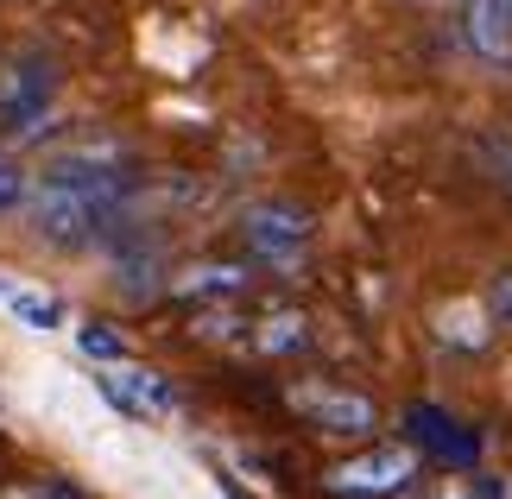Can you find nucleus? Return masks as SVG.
I'll list each match as a JSON object with an SVG mask.
<instances>
[{
	"label": "nucleus",
	"mask_w": 512,
	"mask_h": 499,
	"mask_svg": "<svg viewBox=\"0 0 512 499\" xmlns=\"http://www.w3.org/2000/svg\"><path fill=\"white\" fill-rule=\"evenodd\" d=\"M51 95H57V70L45 57H19L0 70V127L7 133H45L51 127Z\"/></svg>",
	"instance_id": "nucleus-1"
},
{
	"label": "nucleus",
	"mask_w": 512,
	"mask_h": 499,
	"mask_svg": "<svg viewBox=\"0 0 512 499\" xmlns=\"http://www.w3.org/2000/svg\"><path fill=\"white\" fill-rule=\"evenodd\" d=\"M411 481H418L411 449H367V455H354V462L323 474V487L336 499H392V493H411Z\"/></svg>",
	"instance_id": "nucleus-2"
},
{
	"label": "nucleus",
	"mask_w": 512,
	"mask_h": 499,
	"mask_svg": "<svg viewBox=\"0 0 512 499\" xmlns=\"http://www.w3.org/2000/svg\"><path fill=\"white\" fill-rule=\"evenodd\" d=\"M241 234H247V247L260 259H291V253H304V241H310V215L285 209V203H260V209H247Z\"/></svg>",
	"instance_id": "nucleus-3"
},
{
	"label": "nucleus",
	"mask_w": 512,
	"mask_h": 499,
	"mask_svg": "<svg viewBox=\"0 0 512 499\" xmlns=\"http://www.w3.org/2000/svg\"><path fill=\"white\" fill-rule=\"evenodd\" d=\"M405 424H411V436H418L430 455H443V462H475V455H481V436L456 430V417H443L437 405H411Z\"/></svg>",
	"instance_id": "nucleus-4"
},
{
	"label": "nucleus",
	"mask_w": 512,
	"mask_h": 499,
	"mask_svg": "<svg viewBox=\"0 0 512 499\" xmlns=\"http://www.w3.org/2000/svg\"><path fill=\"white\" fill-rule=\"evenodd\" d=\"M310 417L329 436H373V424H380L373 398H361V392H317L310 398Z\"/></svg>",
	"instance_id": "nucleus-5"
},
{
	"label": "nucleus",
	"mask_w": 512,
	"mask_h": 499,
	"mask_svg": "<svg viewBox=\"0 0 512 499\" xmlns=\"http://www.w3.org/2000/svg\"><path fill=\"white\" fill-rule=\"evenodd\" d=\"M468 45L481 57H512V0H468Z\"/></svg>",
	"instance_id": "nucleus-6"
},
{
	"label": "nucleus",
	"mask_w": 512,
	"mask_h": 499,
	"mask_svg": "<svg viewBox=\"0 0 512 499\" xmlns=\"http://www.w3.org/2000/svg\"><path fill=\"white\" fill-rule=\"evenodd\" d=\"M0 304L13 310V323H26L38 335L64 329V297L57 291H38V285H0Z\"/></svg>",
	"instance_id": "nucleus-7"
},
{
	"label": "nucleus",
	"mask_w": 512,
	"mask_h": 499,
	"mask_svg": "<svg viewBox=\"0 0 512 499\" xmlns=\"http://www.w3.org/2000/svg\"><path fill=\"white\" fill-rule=\"evenodd\" d=\"M487 335H494V316H487V304H449L443 316H437V342H449V348H487Z\"/></svg>",
	"instance_id": "nucleus-8"
},
{
	"label": "nucleus",
	"mask_w": 512,
	"mask_h": 499,
	"mask_svg": "<svg viewBox=\"0 0 512 499\" xmlns=\"http://www.w3.org/2000/svg\"><path fill=\"white\" fill-rule=\"evenodd\" d=\"M165 285H171V297H234L247 285V272L241 266H190V272L165 278Z\"/></svg>",
	"instance_id": "nucleus-9"
},
{
	"label": "nucleus",
	"mask_w": 512,
	"mask_h": 499,
	"mask_svg": "<svg viewBox=\"0 0 512 499\" xmlns=\"http://www.w3.org/2000/svg\"><path fill=\"white\" fill-rule=\"evenodd\" d=\"M114 373H121V386H127L133 398H140V405H146L152 417H159V411H177V405H184V398H177V386H171V379H159L152 367H127V361H114Z\"/></svg>",
	"instance_id": "nucleus-10"
},
{
	"label": "nucleus",
	"mask_w": 512,
	"mask_h": 499,
	"mask_svg": "<svg viewBox=\"0 0 512 499\" xmlns=\"http://www.w3.org/2000/svg\"><path fill=\"white\" fill-rule=\"evenodd\" d=\"M253 342H260V354H304V348H310V323H304L298 310L266 316V323L253 329Z\"/></svg>",
	"instance_id": "nucleus-11"
},
{
	"label": "nucleus",
	"mask_w": 512,
	"mask_h": 499,
	"mask_svg": "<svg viewBox=\"0 0 512 499\" xmlns=\"http://www.w3.org/2000/svg\"><path fill=\"white\" fill-rule=\"evenodd\" d=\"M76 342H83V354L89 361H127V335L121 329H102V323H83V335H76Z\"/></svg>",
	"instance_id": "nucleus-12"
},
{
	"label": "nucleus",
	"mask_w": 512,
	"mask_h": 499,
	"mask_svg": "<svg viewBox=\"0 0 512 499\" xmlns=\"http://www.w3.org/2000/svg\"><path fill=\"white\" fill-rule=\"evenodd\" d=\"M95 392H102V398H108V405H114V411H121V417H127V424H146V417H152V411L140 405V398H133V392L121 386V373H95Z\"/></svg>",
	"instance_id": "nucleus-13"
},
{
	"label": "nucleus",
	"mask_w": 512,
	"mask_h": 499,
	"mask_svg": "<svg viewBox=\"0 0 512 499\" xmlns=\"http://www.w3.org/2000/svg\"><path fill=\"white\" fill-rule=\"evenodd\" d=\"M32 196V177L19 171V165H7V158H0V215H13L19 203H26Z\"/></svg>",
	"instance_id": "nucleus-14"
},
{
	"label": "nucleus",
	"mask_w": 512,
	"mask_h": 499,
	"mask_svg": "<svg viewBox=\"0 0 512 499\" xmlns=\"http://www.w3.org/2000/svg\"><path fill=\"white\" fill-rule=\"evenodd\" d=\"M487 316H494L500 329H512V272H494V285H487Z\"/></svg>",
	"instance_id": "nucleus-15"
},
{
	"label": "nucleus",
	"mask_w": 512,
	"mask_h": 499,
	"mask_svg": "<svg viewBox=\"0 0 512 499\" xmlns=\"http://www.w3.org/2000/svg\"><path fill=\"white\" fill-rule=\"evenodd\" d=\"M38 499H89L76 481H64V474H51V481H38Z\"/></svg>",
	"instance_id": "nucleus-16"
},
{
	"label": "nucleus",
	"mask_w": 512,
	"mask_h": 499,
	"mask_svg": "<svg viewBox=\"0 0 512 499\" xmlns=\"http://www.w3.org/2000/svg\"><path fill=\"white\" fill-rule=\"evenodd\" d=\"M215 487H222V499H253V493H247L241 481H228V474H215Z\"/></svg>",
	"instance_id": "nucleus-17"
},
{
	"label": "nucleus",
	"mask_w": 512,
	"mask_h": 499,
	"mask_svg": "<svg viewBox=\"0 0 512 499\" xmlns=\"http://www.w3.org/2000/svg\"><path fill=\"white\" fill-rule=\"evenodd\" d=\"M0 499H38V487H7Z\"/></svg>",
	"instance_id": "nucleus-18"
},
{
	"label": "nucleus",
	"mask_w": 512,
	"mask_h": 499,
	"mask_svg": "<svg viewBox=\"0 0 512 499\" xmlns=\"http://www.w3.org/2000/svg\"><path fill=\"white\" fill-rule=\"evenodd\" d=\"M500 165H506V171H500V177H506V184H512V152H500Z\"/></svg>",
	"instance_id": "nucleus-19"
}]
</instances>
